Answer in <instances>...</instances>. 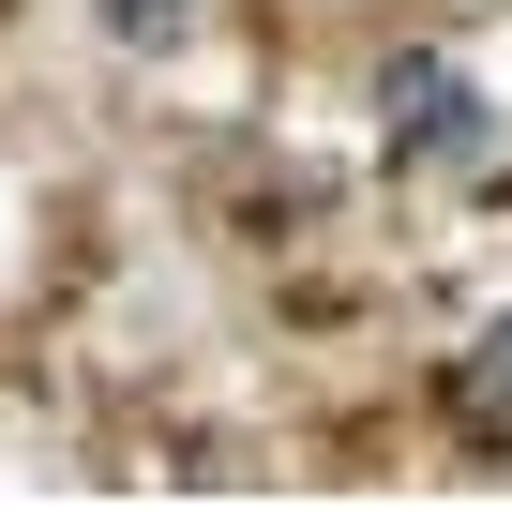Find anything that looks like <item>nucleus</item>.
Listing matches in <instances>:
<instances>
[{"mask_svg": "<svg viewBox=\"0 0 512 512\" xmlns=\"http://www.w3.org/2000/svg\"><path fill=\"white\" fill-rule=\"evenodd\" d=\"M377 121H392V151H467V136H482L467 76H452V61H422V46H407V61L377 76Z\"/></svg>", "mask_w": 512, "mask_h": 512, "instance_id": "nucleus-1", "label": "nucleus"}, {"mask_svg": "<svg viewBox=\"0 0 512 512\" xmlns=\"http://www.w3.org/2000/svg\"><path fill=\"white\" fill-rule=\"evenodd\" d=\"M467 407H482V422H497V437H512V317H497V332H482V347H467Z\"/></svg>", "mask_w": 512, "mask_h": 512, "instance_id": "nucleus-2", "label": "nucleus"}, {"mask_svg": "<svg viewBox=\"0 0 512 512\" xmlns=\"http://www.w3.org/2000/svg\"><path fill=\"white\" fill-rule=\"evenodd\" d=\"M106 31L121 46H181V0H106Z\"/></svg>", "mask_w": 512, "mask_h": 512, "instance_id": "nucleus-3", "label": "nucleus"}]
</instances>
